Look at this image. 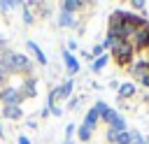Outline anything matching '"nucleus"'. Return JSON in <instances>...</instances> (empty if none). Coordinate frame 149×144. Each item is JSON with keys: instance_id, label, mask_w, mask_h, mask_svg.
I'll return each mask as SVG.
<instances>
[{"instance_id": "f257e3e1", "label": "nucleus", "mask_w": 149, "mask_h": 144, "mask_svg": "<svg viewBox=\"0 0 149 144\" xmlns=\"http://www.w3.org/2000/svg\"><path fill=\"white\" fill-rule=\"evenodd\" d=\"M137 28H133L130 23H126V21H121L119 16H116V12H112L109 14V28H107V37H116V39H123V42H128L130 37H133V33H135Z\"/></svg>"}, {"instance_id": "f03ea898", "label": "nucleus", "mask_w": 149, "mask_h": 144, "mask_svg": "<svg viewBox=\"0 0 149 144\" xmlns=\"http://www.w3.org/2000/svg\"><path fill=\"white\" fill-rule=\"evenodd\" d=\"M133 56H135V49L130 46V42H123L114 53H112V60L119 65V67H128L133 63Z\"/></svg>"}, {"instance_id": "7ed1b4c3", "label": "nucleus", "mask_w": 149, "mask_h": 144, "mask_svg": "<svg viewBox=\"0 0 149 144\" xmlns=\"http://www.w3.org/2000/svg\"><path fill=\"white\" fill-rule=\"evenodd\" d=\"M21 100H23V95H21V91H19L16 86H5V88H0V102H2V107H7V105L21 107Z\"/></svg>"}, {"instance_id": "20e7f679", "label": "nucleus", "mask_w": 149, "mask_h": 144, "mask_svg": "<svg viewBox=\"0 0 149 144\" xmlns=\"http://www.w3.org/2000/svg\"><path fill=\"white\" fill-rule=\"evenodd\" d=\"M14 72L30 74V72H33V63H30V58L23 56V53H19V51H14V56H12V74H14Z\"/></svg>"}, {"instance_id": "39448f33", "label": "nucleus", "mask_w": 149, "mask_h": 144, "mask_svg": "<svg viewBox=\"0 0 149 144\" xmlns=\"http://www.w3.org/2000/svg\"><path fill=\"white\" fill-rule=\"evenodd\" d=\"M102 121L107 123V128H109L112 132H123V130H128V125H126L123 116H121L116 109H109V111H107V116H105Z\"/></svg>"}, {"instance_id": "423d86ee", "label": "nucleus", "mask_w": 149, "mask_h": 144, "mask_svg": "<svg viewBox=\"0 0 149 144\" xmlns=\"http://www.w3.org/2000/svg\"><path fill=\"white\" fill-rule=\"evenodd\" d=\"M128 42H130V46H133L135 51H137V49H149V26L137 28Z\"/></svg>"}, {"instance_id": "0eeeda50", "label": "nucleus", "mask_w": 149, "mask_h": 144, "mask_svg": "<svg viewBox=\"0 0 149 144\" xmlns=\"http://www.w3.org/2000/svg\"><path fill=\"white\" fill-rule=\"evenodd\" d=\"M56 26H58V28H81L79 21H77V16H74V14H68V12H58Z\"/></svg>"}, {"instance_id": "6e6552de", "label": "nucleus", "mask_w": 149, "mask_h": 144, "mask_svg": "<svg viewBox=\"0 0 149 144\" xmlns=\"http://www.w3.org/2000/svg\"><path fill=\"white\" fill-rule=\"evenodd\" d=\"M105 139H107L109 144H130V132H128V130H123V132H112V130L107 128Z\"/></svg>"}, {"instance_id": "1a4fd4ad", "label": "nucleus", "mask_w": 149, "mask_h": 144, "mask_svg": "<svg viewBox=\"0 0 149 144\" xmlns=\"http://www.w3.org/2000/svg\"><path fill=\"white\" fill-rule=\"evenodd\" d=\"M84 7H88V2H84V0H63L61 2V12H68V14H77Z\"/></svg>"}, {"instance_id": "9d476101", "label": "nucleus", "mask_w": 149, "mask_h": 144, "mask_svg": "<svg viewBox=\"0 0 149 144\" xmlns=\"http://www.w3.org/2000/svg\"><path fill=\"white\" fill-rule=\"evenodd\" d=\"M63 65H65V70H68L70 74H77V72H79V60L74 58V53H70V51H65V49H63Z\"/></svg>"}, {"instance_id": "9b49d317", "label": "nucleus", "mask_w": 149, "mask_h": 144, "mask_svg": "<svg viewBox=\"0 0 149 144\" xmlns=\"http://www.w3.org/2000/svg\"><path fill=\"white\" fill-rule=\"evenodd\" d=\"M19 91H21L23 98H35V95H37V79H35V77H28L26 84L19 86Z\"/></svg>"}, {"instance_id": "f8f14e48", "label": "nucleus", "mask_w": 149, "mask_h": 144, "mask_svg": "<svg viewBox=\"0 0 149 144\" xmlns=\"http://www.w3.org/2000/svg\"><path fill=\"white\" fill-rule=\"evenodd\" d=\"M119 100H130L135 93H137V86L133 84V81H123V84H119Z\"/></svg>"}, {"instance_id": "ddd939ff", "label": "nucleus", "mask_w": 149, "mask_h": 144, "mask_svg": "<svg viewBox=\"0 0 149 144\" xmlns=\"http://www.w3.org/2000/svg\"><path fill=\"white\" fill-rule=\"evenodd\" d=\"M26 49H28V51H30V53L37 58V63H40V65H47V63H49V60H47V56H44V51L37 46V42L28 39V42H26Z\"/></svg>"}, {"instance_id": "4468645a", "label": "nucleus", "mask_w": 149, "mask_h": 144, "mask_svg": "<svg viewBox=\"0 0 149 144\" xmlns=\"http://www.w3.org/2000/svg\"><path fill=\"white\" fill-rule=\"evenodd\" d=\"M21 116H23V109H21V107H16V105L2 107V118H7V121H19Z\"/></svg>"}, {"instance_id": "2eb2a0df", "label": "nucleus", "mask_w": 149, "mask_h": 144, "mask_svg": "<svg viewBox=\"0 0 149 144\" xmlns=\"http://www.w3.org/2000/svg\"><path fill=\"white\" fill-rule=\"evenodd\" d=\"M128 70H130V77L142 79L144 74H149V63H147V60H140V63H133Z\"/></svg>"}, {"instance_id": "dca6fc26", "label": "nucleus", "mask_w": 149, "mask_h": 144, "mask_svg": "<svg viewBox=\"0 0 149 144\" xmlns=\"http://www.w3.org/2000/svg\"><path fill=\"white\" fill-rule=\"evenodd\" d=\"M72 88H74V81L72 79H65L61 86H56V93H58V98H72Z\"/></svg>"}, {"instance_id": "f3484780", "label": "nucleus", "mask_w": 149, "mask_h": 144, "mask_svg": "<svg viewBox=\"0 0 149 144\" xmlns=\"http://www.w3.org/2000/svg\"><path fill=\"white\" fill-rule=\"evenodd\" d=\"M98 123H100V116H98V111L91 107V109L86 111V116H84V123H81V125H86L88 130H95V125H98Z\"/></svg>"}, {"instance_id": "a211bd4d", "label": "nucleus", "mask_w": 149, "mask_h": 144, "mask_svg": "<svg viewBox=\"0 0 149 144\" xmlns=\"http://www.w3.org/2000/svg\"><path fill=\"white\" fill-rule=\"evenodd\" d=\"M23 12H21V19H23V26H35V21H37V16H35V12L30 9V7H21Z\"/></svg>"}, {"instance_id": "6ab92c4d", "label": "nucleus", "mask_w": 149, "mask_h": 144, "mask_svg": "<svg viewBox=\"0 0 149 144\" xmlns=\"http://www.w3.org/2000/svg\"><path fill=\"white\" fill-rule=\"evenodd\" d=\"M121 44H123V39H116V37H105V42H102V49L114 53V51H116Z\"/></svg>"}, {"instance_id": "aec40b11", "label": "nucleus", "mask_w": 149, "mask_h": 144, "mask_svg": "<svg viewBox=\"0 0 149 144\" xmlns=\"http://www.w3.org/2000/svg\"><path fill=\"white\" fill-rule=\"evenodd\" d=\"M107 63H109V56L105 53V56H100V58H95V60H91V70H93V72H102Z\"/></svg>"}, {"instance_id": "412c9836", "label": "nucleus", "mask_w": 149, "mask_h": 144, "mask_svg": "<svg viewBox=\"0 0 149 144\" xmlns=\"http://www.w3.org/2000/svg\"><path fill=\"white\" fill-rule=\"evenodd\" d=\"M77 137H79V142H91V137H93V130H88L86 125H77Z\"/></svg>"}, {"instance_id": "4be33fe9", "label": "nucleus", "mask_w": 149, "mask_h": 144, "mask_svg": "<svg viewBox=\"0 0 149 144\" xmlns=\"http://www.w3.org/2000/svg\"><path fill=\"white\" fill-rule=\"evenodd\" d=\"M93 109H95V111H98V116H100V121H102V118H105V116H107V111H109V109H112V107H109V105H107V102H105V100H98V102H95V105H93Z\"/></svg>"}, {"instance_id": "5701e85b", "label": "nucleus", "mask_w": 149, "mask_h": 144, "mask_svg": "<svg viewBox=\"0 0 149 144\" xmlns=\"http://www.w3.org/2000/svg\"><path fill=\"white\" fill-rule=\"evenodd\" d=\"M16 7H21V2H14V0H0V12H2V14L12 12V9H16Z\"/></svg>"}, {"instance_id": "b1692460", "label": "nucleus", "mask_w": 149, "mask_h": 144, "mask_svg": "<svg viewBox=\"0 0 149 144\" xmlns=\"http://www.w3.org/2000/svg\"><path fill=\"white\" fill-rule=\"evenodd\" d=\"M79 100H81L79 95H72V98L68 100V105H65V109H68V111H74V109L79 107Z\"/></svg>"}, {"instance_id": "393cba45", "label": "nucleus", "mask_w": 149, "mask_h": 144, "mask_svg": "<svg viewBox=\"0 0 149 144\" xmlns=\"http://www.w3.org/2000/svg\"><path fill=\"white\" fill-rule=\"evenodd\" d=\"M130 7H133V9H137V12H142V16H144V9H147L149 5H147L144 0H133V2H130Z\"/></svg>"}, {"instance_id": "a878e982", "label": "nucleus", "mask_w": 149, "mask_h": 144, "mask_svg": "<svg viewBox=\"0 0 149 144\" xmlns=\"http://www.w3.org/2000/svg\"><path fill=\"white\" fill-rule=\"evenodd\" d=\"M77 49H79V44H77V39H68V49H65V51H70V53H74Z\"/></svg>"}, {"instance_id": "bb28decb", "label": "nucleus", "mask_w": 149, "mask_h": 144, "mask_svg": "<svg viewBox=\"0 0 149 144\" xmlns=\"http://www.w3.org/2000/svg\"><path fill=\"white\" fill-rule=\"evenodd\" d=\"M77 128H74V123H68V128H65V139H72V132H74Z\"/></svg>"}, {"instance_id": "cd10ccee", "label": "nucleus", "mask_w": 149, "mask_h": 144, "mask_svg": "<svg viewBox=\"0 0 149 144\" xmlns=\"http://www.w3.org/2000/svg\"><path fill=\"white\" fill-rule=\"evenodd\" d=\"M9 74H12V72H9V70H7V67H5L2 63H0V77H2V79H7Z\"/></svg>"}, {"instance_id": "c85d7f7f", "label": "nucleus", "mask_w": 149, "mask_h": 144, "mask_svg": "<svg viewBox=\"0 0 149 144\" xmlns=\"http://www.w3.org/2000/svg\"><path fill=\"white\" fill-rule=\"evenodd\" d=\"M137 81H140L144 88H149V74H144V77H142V79H137Z\"/></svg>"}, {"instance_id": "c756f323", "label": "nucleus", "mask_w": 149, "mask_h": 144, "mask_svg": "<svg viewBox=\"0 0 149 144\" xmlns=\"http://www.w3.org/2000/svg\"><path fill=\"white\" fill-rule=\"evenodd\" d=\"M19 144H33V142H30L26 135H19Z\"/></svg>"}, {"instance_id": "7c9ffc66", "label": "nucleus", "mask_w": 149, "mask_h": 144, "mask_svg": "<svg viewBox=\"0 0 149 144\" xmlns=\"http://www.w3.org/2000/svg\"><path fill=\"white\" fill-rule=\"evenodd\" d=\"M26 125H28V128H33V130H35V128H37V121H33V118H30V121H28V123H26Z\"/></svg>"}, {"instance_id": "2f4dec72", "label": "nucleus", "mask_w": 149, "mask_h": 144, "mask_svg": "<svg viewBox=\"0 0 149 144\" xmlns=\"http://www.w3.org/2000/svg\"><path fill=\"white\" fill-rule=\"evenodd\" d=\"M5 137V128H2V123H0V139Z\"/></svg>"}, {"instance_id": "473e14b6", "label": "nucleus", "mask_w": 149, "mask_h": 144, "mask_svg": "<svg viewBox=\"0 0 149 144\" xmlns=\"http://www.w3.org/2000/svg\"><path fill=\"white\" fill-rule=\"evenodd\" d=\"M61 144H74V142H72V139H65V142H61Z\"/></svg>"}, {"instance_id": "72a5a7b5", "label": "nucleus", "mask_w": 149, "mask_h": 144, "mask_svg": "<svg viewBox=\"0 0 149 144\" xmlns=\"http://www.w3.org/2000/svg\"><path fill=\"white\" fill-rule=\"evenodd\" d=\"M144 100H147V102H149V91H147V95H144Z\"/></svg>"}]
</instances>
